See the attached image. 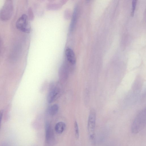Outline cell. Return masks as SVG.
<instances>
[{"mask_svg":"<svg viewBox=\"0 0 146 146\" xmlns=\"http://www.w3.org/2000/svg\"><path fill=\"white\" fill-rule=\"evenodd\" d=\"M137 3V1L136 0H134L132 2V8L131 12V16H133L134 11L136 8V6Z\"/></svg>","mask_w":146,"mask_h":146,"instance_id":"7c38bea8","label":"cell"},{"mask_svg":"<svg viewBox=\"0 0 146 146\" xmlns=\"http://www.w3.org/2000/svg\"><path fill=\"white\" fill-rule=\"evenodd\" d=\"M59 90L56 87H53L51 88L48 93L47 100L49 103H52L55 99L58 94Z\"/></svg>","mask_w":146,"mask_h":146,"instance_id":"5b68a950","label":"cell"},{"mask_svg":"<svg viewBox=\"0 0 146 146\" xmlns=\"http://www.w3.org/2000/svg\"><path fill=\"white\" fill-rule=\"evenodd\" d=\"M66 124L62 121L58 122L55 125L54 129L55 132L58 134H61L65 130Z\"/></svg>","mask_w":146,"mask_h":146,"instance_id":"52a82bcc","label":"cell"},{"mask_svg":"<svg viewBox=\"0 0 146 146\" xmlns=\"http://www.w3.org/2000/svg\"><path fill=\"white\" fill-rule=\"evenodd\" d=\"M1 39H0V53H1Z\"/></svg>","mask_w":146,"mask_h":146,"instance_id":"5bb4252c","label":"cell"},{"mask_svg":"<svg viewBox=\"0 0 146 146\" xmlns=\"http://www.w3.org/2000/svg\"><path fill=\"white\" fill-rule=\"evenodd\" d=\"M13 10L12 1L10 0H6L0 11V19L3 21L9 20L12 17Z\"/></svg>","mask_w":146,"mask_h":146,"instance_id":"3957f363","label":"cell"},{"mask_svg":"<svg viewBox=\"0 0 146 146\" xmlns=\"http://www.w3.org/2000/svg\"><path fill=\"white\" fill-rule=\"evenodd\" d=\"M52 135L51 126L49 123H47L45 125V137L46 140L48 142H49L51 139Z\"/></svg>","mask_w":146,"mask_h":146,"instance_id":"ba28073f","label":"cell"},{"mask_svg":"<svg viewBox=\"0 0 146 146\" xmlns=\"http://www.w3.org/2000/svg\"><path fill=\"white\" fill-rule=\"evenodd\" d=\"M77 7H76L74 10L71 22L70 25V31H72L73 30L75 25L76 20L77 18Z\"/></svg>","mask_w":146,"mask_h":146,"instance_id":"9c48e42d","label":"cell"},{"mask_svg":"<svg viewBox=\"0 0 146 146\" xmlns=\"http://www.w3.org/2000/svg\"><path fill=\"white\" fill-rule=\"evenodd\" d=\"M65 54L68 61L71 64H75L76 63V58L73 50L70 48H68L66 49Z\"/></svg>","mask_w":146,"mask_h":146,"instance_id":"8992f818","label":"cell"},{"mask_svg":"<svg viewBox=\"0 0 146 146\" xmlns=\"http://www.w3.org/2000/svg\"><path fill=\"white\" fill-rule=\"evenodd\" d=\"M74 128L75 136L77 139H78L79 137V129L78 124L76 121H75L74 122Z\"/></svg>","mask_w":146,"mask_h":146,"instance_id":"8fae6325","label":"cell"},{"mask_svg":"<svg viewBox=\"0 0 146 146\" xmlns=\"http://www.w3.org/2000/svg\"><path fill=\"white\" fill-rule=\"evenodd\" d=\"M16 28L22 32L28 33L30 31L31 27L29 24L27 15H22L17 20L16 23Z\"/></svg>","mask_w":146,"mask_h":146,"instance_id":"277c9868","label":"cell"},{"mask_svg":"<svg viewBox=\"0 0 146 146\" xmlns=\"http://www.w3.org/2000/svg\"><path fill=\"white\" fill-rule=\"evenodd\" d=\"M59 109L58 106L56 104H54L52 105L49 108L48 112L51 115H55L58 111Z\"/></svg>","mask_w":146,"mask_h":146,"instance_id":"30bf717a","label":"cell"},{"mask_svg":"<svg viewBox=\"0 0 146 146\" xmlns=\"http://www.w3.org/2000/svg\"><path fill=\"white\" fill-rule=\"evenodd\" d=\"M146 122V109L141 110L134 119L131 127V132L137 134L143 129L145 126Z\"/></svg>","mask_w":146,"mask_h":146,"instance_id":"6da1fadb","label":"cell"},{"mask_svg":"<svg viewBox=\"0 0 146 146\" xmlns=\"http://www.w3.org/2000/svg\"><path fill=\"white\" fill-rule=\"evenodd\" d=\"M96 114L95 110L92 109L90 112L87 123V129L88 137L91 143L94 144L95 143V129Z\"/></svg>","mask_w":146,"mask_h":146,"instance_id":"7a4b0ae2","label":"cell"},{"mask_svg":"<svg viewBox=\"0 0 146 146\" xmlns=\"http://www.w3.org/2000/svg\"><path fill=\"white\" fill-rule=\"evenodd\" d=\"M3 112L2 110L0 111V129L1 128V123L2 119Z\"/></svg>","mask_w":146,"mask_h":146,"instance_id":"4fadbf2b","label":"cell"}]
</instances>
